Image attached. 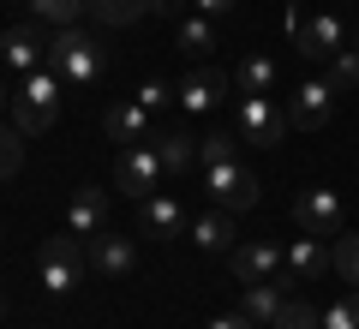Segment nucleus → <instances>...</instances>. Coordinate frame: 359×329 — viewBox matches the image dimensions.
Listing matches in <instances>:
<instances>
[{
  "instance_id": "obj_9",
  "label": "nucleus",
  "mask_w": 359,
  "mask_h": 329,
  "mask_svg": "<svg viewBox=\"0 0 359 329\" xmlns=\"http://www.w3.org/2000/svg\"><path fill=\"white\" fill-rule=\"evenodd\" d=\"M330 114H335V90H330V78H306V84L294 90V102H287V120H294V126H306V132L330 126Z\"/></svg>"
},
{
  "instance_id": "obj_16",
  "label": "nucleus",
  "mask_w": 359,
  "mask_h": 329,
  "mask_svg": "<svg viewBox=\"0 0 359 329\" xmlns=\"http://www.w3.org/2000/svg\"><path fill=\"white\" fill-rule=\"evenodd\" d=\"M287 276L306 288V281H323L330 276V240H318V234H306V240L287 246Z\"/></svg>"
},
{
  "instance_id": "obj_35",
  "label": "nucleus",
  "mask_w": 359,
  "mask_h": 329,
  "mask_svg": "<svg viewBox=\"0 0 359 329\" xmlns=\"http://www.w3.org/2000/svg\"><path fill=\"white\" fill-rule=\"evenodd\" d=\"M0 234H6V228H0Z\"/></svg>"
},
{
  "instance_id": "obj_11",
  "label": "nucleus",
  "mask_w": 359,
  "mask_h": 329,
  "mask_svg": "<svg viewBox=\"0 0 359 329\" xmlns=\"http://www.w3.org/2000/svg\"><path fill=\"white\" fill-rule=\"evenodd\" d=\"M84 252H90V269H102V276H132V269H138V246H132L126 234H114V228H102L96 240H84Z\"/></svg>"
},
{
  "instance_id": "obj_20",
  "label": "nucleus",
  "mask_w": 359,
  "mask_h": 329,
  "mask_svg": "<svg viewBox=\"0 0 359 329\" xmlns=\"http://www.w3.org/2000/svg\"><path fill=\"white\" fill-rule=\"evenodd\" d=\"M156 156H162V174H180V168L198 162V138L192 132H168V138H156Z\"/></svg>"
},
{
  "instance_id": "obj_7",
  "label": "nucleus",
  "mask_w": 359,
  "mask_h": 329,
  "mask_svg": "<svg viewBox=\"0 0 359 329\" xmlns=\"http://www.w3.org/2000/svg\"><path fill=\"white\" fill-rule=\"evenodd\" d=\"M156 174H162L156 144H126L120 162H114V186L126 192V198H150V192H156Z\"/></svg>"
},
{
  "instance_id": "obj_24",
  "label": "nucleus",
  "mask_w": 359,
  "mask_h": 329,
  "mask_svg": "<svg viewBox=\"0 0 359 329\" xmlns=\"http://www.w3.org/2000/svg\"><path fill=\"white\" fill-rule=\"evenodd\" d=\"M210 48H216V25H210L204 13H198V18H186V25H180V54H192V60H204Z\"/></svg>"
},
{
  "instance_id": "obj_13",
  "label": "nucleus",
  "mask_w": 359,
  "mask_h": 329,
  "mask_svg": "<svg viewBox=\"0 0 359 329\" xmlns=\"http://www.w3.org/2000/svg\"><path fill=\"white\" fill-rule=\"evenodd\" d=\"M102 228H108V192H102V186H78V192H72V210H66V234L96 240Z\"/></svg>"
},
{
  "instance_id": "obj_6",
  "label": "nucleus",
  "mask_w": 359,
  "mask_h": 329,
  "mask_svg": "<svg viewBox=\"0 0 359 329\" xmlns=\"http://www.w3.org/2000/svg\"><path fill=\"white\" fill-rule=\"evenodd\" d=\"M294 222L299 234H318V240H335V234L347 228V215H341V198H335L330 186H306L294 198Z\"/></svg>"
},
{
  "instance_id": "obj_26",
  "label": "nucleus",
  "mask_w": 359,
  "mask_h": 329,
  "mask_svg": "<svg viewBox=\"0 0 359 329\" xmlns=\"http://www.w3.org/2000/svg\"><path fill=\"white\" fill-rule=\"evenodd\" d=\"M18 138H25V132H18L13 120H0V180H13L18 168H25V144Z\"/></svg>"
},
{
  "instance_id": "obj_2",
  "label": "nucleus",
  "mask_w": 359,
  "mask_h": 329,
  "mask_svg": "<svg viewBox=\"0 0 359 329\" xmlns=\"http://www.w3.org/2000/svg\"><path fill=\"white\" fill-rule=\"evenodd\" d=\"M48 66L72 90H90L96 78H102V48H96V36H84L78 25H66V30H54V36H48Z\"/></svg>"
},
{
  "instance_id": "obj_21",
  "label": "nucleus",
  "mask_w": 359,
  "mask_h": 329,
  "mask_svg": "<svg viewBox=\"0 0 359 329\" xmlns=\"http://www.w3.org/2000/svg\"><path fill=\"white\" fill-rule=\"evenodd\" d=\"M240 90L245 96H269L276 90V60L269 54H245L240 60Z\"/></svg>"
},
{
  "instance_id": "obj_17",
  "label": "nucleus",
  "mask_w": 359,
  "mask_h": 329,
  "mask_svg": "<svg viewBox=\"0 0 359 329\" xmlns=\"http://www.w3.org/2000/svg\"><path fill=\"white\" fill-rule=\"evenodd\" d=\"M102 132H108V144H144V132H150V108H144L138 96L114 102V108L102 114Z\"/></svg>"
},
{
  "instance_id": "obj_4",
  "label": "nucleus",
  "mask_w": 359,
  "mask_h": 329,
  "mask_svg": "<svg viewBox=\"0 0 359 329\" xmlns=\"http://www.w3.org/2000/svg\"><path fill=\"white\" fill-rule=\"evenodd\" d=\"M204 192L216 198V210L240 215V210H252V203H257V192H264V186L252 180V168H240V162L228 156V162H210V168H204Z\"/></svg>"
},
{
  "instance_id": "obj_10",
  "label": "nucleus",
  "mask_w": 359,
  "mask_h": 329,
  "mask_svg": "<svg viewBox=\"0 0 359 329\" xmlns=\"http://www.w3.org/2000/svg\"><path fill=\"white\" fill-rule=\"evenodd\" d=\"M0 54L13 66V78H25V72H36V66H48V36H42L36 25H13L0 36Z\"/></svg>"
},
{
  "instance_id": "obj_12",
  "label": "nucleus",
  "mask_w": 359,
  "mask_h": 329,
  "mask_svg": "<svg viewBox=\"0 0 359 329\" xmlns=\"http://www.w3.org/2000/svg\"><path fill=\"white\" fill-rule=\"evenodd\" d=\"M228 257H233V276L240 281H276L282 276V246L276 240H240Z\"/></svg>"
},
{
  "instance_id": "obj_19",
  "label": "nucleus",
  "mask_w": 359,
  "mask_h": 329,
  "mask_svg": "<svg viewBox=\"0 0 359 329\" xmlns=\"http://www.w3.org/2000/svg\"><path fill=\"white\" fill-rule=\"evenodd\" d=\"M168 0H90V13L102 18V25H132L144 13H162Z\"/></svg>"
},
{
  "instance_id": "obj_30",
  "label": "nucleus",
  "mask_w": 359,
  "mask_h": 329,
  "mask_svg": "<svg viewBox=\"0 0 359 329\" xmlns=\"http://www.w3.org/2000/svg\"><path fill=\"white\" fill-rule=\"evenodd\" d=\"M138 102H144V108L156 114V108H168V102H174V90H168L162 78H144V84H138Z\"/></svg>"
},
{
  "instance_id": "obj_34",
  "label": "nucleus",
  "mask_w": 359,
  "mask_h": 329,
  "mask_svg": "<svg viewBox=\"0 0 359 329\" xmlns=\"http://www.w3.org/2000/svg\"><path fill=\"white\" fill-rule=\"evenodd\" d=\"M0 311H6V300H0Z\"/></svg>"
},
{
  "instance_id": "obj_31",
  "label": "nucleus",
  "mask_w": 359,
  "mask_h": 329,
  "mask_svg": "<svg viewBox=\"0 0 359 329\" xmlns=\"http://www.w3.org/2000/svg\"><path fill=\"white\" fill-rule=\"evenodd\" d=\"M192 6H198V13H204V18H222V13H233L240 0H192Z\"/></svg>"
},
{
  "instance_id": "obj_5",
  "label": "nucleus",
  "mask_w": 359,
  "mask_h": 329,
  "mask_svg": "<svg viewBox=\"0 0 359 329\" xmlns=\"http://www.w3.org/2000/svg\"><path fill=\"white\" fill-rule=\"evenodd\" d=\"M287 108H276V96H240V138L257 150H276L287 138Z\"/></svg>"
},
{
  "instance_id": "obj_27",
  "label": "nucleus",
  "mask_w": 359,
  "mask_h": 329,
  "mask_svg": "<svg viewBox=\"0 0 359 329\" xmlns=\"http://www.w3.org/2000/svg\"><path fill=\"white\" fill-rule=\"evenodd\" d=\"M323 78H330V90H353V84H359V48H341Z\"/></svg>"
},
{
  "instance_id": "obj_22",
  "label": "nucleus",
  "mask_w": 359,
  "mask_h": 329,
  "mask_svg": "<svg viewBox=\"0 0 359 329\" xmlns=\"http://www.w3.org/2000/svg\"><path fill=\"white\" fill-rule=\"evenodd\" d=\"M276 329H323V311L306 300V293H287L282 311H276Z\"/></svg>"
},
{
  "instance_id": "obj_1",
  "label": "nucleus",
  "mask_w": 359,
  "mask_h": 329,
  "mask_svg": "<svg viewBox=\"0 0 359 329\" xmlns=\"http://www.w3.org/2000/svg\"><path fill=\"white\" fill-rule=\"evenodd\" d=\"M60 84H66V78L54 72V66H36V72L18 78V90H13V126L25 132V138H36V132H48L54 120H60Z\"/></svg>"
},
{
  "instance_id": "obj_15",
  "label": "nucleus",
  "mask_w": 359,
  "mask_h": 329,
  "mask_svg": "<svg viewBox=\"0 0 359 329\" xmlns=\"http://www.w3.org/2000/svg\"><path fill=\"white\" fill-rule=\"evenodd\" d=\"M222 96H228V78H222L216 66H198V72L174 90V102L186 108V114H210V108H216Z\"/></svg>"
},
{
  "instance_id": "obj_8",
  "label": "nucleus",
  "mask_w": 359,
  "mask_h": 329,
  "mask_svg": "<svg viewBox=\"0 0 359 329\" xmlns=\"http://www.w3.org/2000/svg\"><path fill=\"white\" fill-rule=\"evenodd\" d=\"M294 36H299V54H306V60H335V54L347 48V30H341V18H330V13L294 18Z\"/></svg>"
},
{
  "instance_id": "obj_23",
  "label": "nucleus",
  "mask_w": 359,
  "mask_h": 329,
  "mask_svg": "<svg viewBox=\"0 0 359 329\" xmlns=\"http://www.w3.org/2000/svg\"><path fill=\"white\" fill-rule=\"evenodd\" d=\"M330 269L347 281V288H359V234H347V240L335 234L330 240Z\"/></svg>"
},
{
  "instance_id": "obj_3",
  "label": "nucleus",
  "mask_w": 359,
  "mask_h": 329,
  "mask_svg": "<svg viewBox=\"0 0 359 329\" xmlns=\"http://www.w3.org/2000/svg\"><path fill=\"white\" fill-rule=\"evenodd\" d=\"M84 264H90V252H84L78 234H54V240H42V252H36V276H42V288H48L54 300L84 281Z\"/></svg>"
},
{
  "instance_id": "obj_28",
  "label": "nucleus",
  "mask_w": 359,
  "mask_h": 329,
  "mask_svg": "<svg viewBox=\"0 0 359 329\" xmlns=\"http://www.w3.org/2000/svg\"><path fill=\"white\" fill-rule=\"evenodd\" d=\"M323 329H359V293H341L335 305H323Z\"/></svg>"
},
{
  "instance_id": "obj_29",
  "label": "nucleus",
  "mask_w": 359,
  "mask_h": 329,
  "mask_svg": "<svg viewBox=\"0 0 359 329\" xmlns=\"http://www.w3.org/2000/svg\"><path fill=\"white\" fill-rule=\"evenodd\" d=\"M233 156V132H204V138H198V162H228Z\"/></svg>"
},
{
  "instance_id": "obj_32",
  "label": "nucleus",
  "mask_w": 359,
  "mask_h": 329,
  "mask_svg": "<svg viewBox=\"0 0 359 329\" xmlns=\"http://www.w3.org/2000/svg\"><path fill=\"white\" fill-rule=\"evenodd\" d=\"M204 329H257V323H245L240 311H228V317H216V323H204Z\"/></svg>"
},
{
  "instance_id": "obj_18",
  "label": "nucleus",
  "mask_w": 359,
  "mask_h": 329,
  "mask_svg": "<svg viewBox=\"0 0 359 329\" xmlns=\"http://www.w3.org/2000/svg\"><path fill=\"white\" fill-rule=\"evenodd\" d=\"M192 240L204 246V252H233V222H228V210H216V215H198L192 222Z\"/></svg>"
},
{
  "instance_id": "obj_33",
  "label": "nucleus",
  "mask_w": 359,
  "mask_h": 329,
  "mask_svg": "<svg viewBox=\"0 0 359 329\" xmlns=\"http://www.w3.org/2000/svg\"><path fill=\"white\" fill-rule=\"evenodd\" d=\"M6 108H13V90H6V84H0V120H6Z\"/></svg>"
},
{
  "instance_id": "obj_25",
  "label": "nucleus",
  "mask_w": 359,
  "mask_h": 329,
  "mask_svg": "<svg viewBox=\"0 0 359 329\" xmlns=\"http://www.w3.org/2000/svg\"><path fill=\"white\" fill-rule=\"evenodd\" d=\"M30 13H36L42 25L66 30V25H78V13H90V0H30Z\"/></svg>"
},
{
  "instance_id": "obj_14",
  "label": "nucleus",
  "mask_w": 359,
  "mask_h": 329,
  "mask_svg": "<svg viewBox=\"0 0 359 329\" xmlns=\"http://www.w3.org/2000/svg\"><path fill=\"white\" fill-rule=\"evenodd\" d=\"M138 222H144V234H156V240H180V234H186V210H180L174 192L138 198Z\"/></svg>"
}]
</instances>
